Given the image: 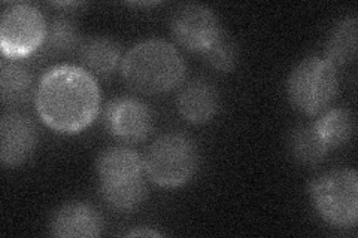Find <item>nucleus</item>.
Wrapping results in <instances>:
<instances>
[{
    "label": "nucleus",
    "mask_w": 358,
    "mask_h": 238,
    "mask_svg": "<svg viewBox=\"0 0 358 238\" xmlns=\"http://www.w3.org/2000/svg\"><path fill=\"white\" fill-rule=\"evenodd\" d=\"M35 103L45 126L60 134H76L96 119L100 88L87 69L60 64L42 76Z\"/></svg>",
    "instance_id": "nucleus-1"
},
{
    "label": "nucleus",
    "mask_w": 358,
    "mask_h": 238,
    "mask_svg": "<svg viewBox=\"0 0 358 238\" xmlns=\"http://www.w3.org/2000/svg\"><path fill=\"white\" fill-rule=\"evenodd\" d=\"M185 61L172 43L148 39L134 45L126 54L121 72L134 91L147 96L169 93L182 84Z\"/></svg>",
    "instance_id": "nucleus-2"
},
{
    "label": "nucleus",
    "mask_w": 358,
    "mask_h": 238,
    "mask_svg": "<svg viewBox=\"0 0 358 238\" xmlns=\"http://www.w3.org/2000/svg\"><path fill=\"white\" fill-rule=\"evenodd\" d=\"M287 91L297 110L309 117L320 115L329 109L339 91L336 66L322 57H308L291 72Z\"/></svg>",
    "instance_id": "nucleus-3"
},
{
    "label": "nucleus",
    "mask_w": 358,
    "mask_h": 238,
    "mask_svg": "<svg viewBox=\"0 0 358 238\" xmlns=\"http://www.w3.org/2000/svg\"><path fill=\"white\" fill-rule=\"evenodd\" d=\"M145 173L163 188H179L197 172L199 151L193 139L182 133H169L157 139L143 158Z\"/></svg>",
    "instance_id": "nucleus-4"
},
{
    "label": "nucleus",
    "mask_w": 358,
    "mask_h": 238,
    "mask_svg": "<svg viewBox=\"0 0 358 238\" xmlns=\"http://www.w3.org/2000/svg\"><path fill=\"white\" fill-rule=\"evenodd\" d=\"M312 204L334 228H354L358 218V176L352 168H336L313 180Z\"/></svg>",
    "instance_id": "nucleus-5"
},
{
    "label": "nucleus",
    "mask_w": 358,
    "mask_h": 238,
    "mask_svg": "<svg viewBox=\"0 0 358 238\" xmlns=\"http://www.w3.org/2000/svg\"><path fill=\"white\" fill-rule=\"evenodd\" d=\"M47 22L41 10L30 3H14L0 18V48L6 59H22L42 47Z\"/></svg>",
    "instance_id": "nucleus-6"
},
{
    "label": "nucleus",
    "mask_w": 358,
    "mask_h": 238,
    "mask_svg": "<svg viewBox=\"0 0 358 238\" xmlns=\"http://www.w3.org/2000/svg\"><path fill=\"white\" fill-rule=\"evenodd\" d=\"M222 33L217 14L205 5H182L172 17V35L188 51L203 54Z\"/></svg>",
    "instance_id": "nucleus-7"
},
{
    "label": "nucleus",
    "mask_w": 358,
    "mask_h": 238,
    "mask_svg": "<svg viewBox=\"0 0 358 238\" xmlns=\"http://www.w3.org/2000/svg\"><path fill=\"white\" fill-rule=\"evenodd\" d=\"M108 131L118 140L136 143L145 140L152 130V115L147 105L133 97L112 100L105 112Z\"/></svg>",
    "instance_id": "nucleus-8"
},
{
    "label": "nucleus",
    "mask_w": 358,
    "mask_h": 238,
    "mask_svg": "<svg viewBox=\"0 0 358 238\" xmlns=\"http://www.w3.org/2000/svg\"><path fill=\"white\" fill-rule=\"evenodd\" d=\"M38 146V130L22 113H8L0 121V160L5 167L24 164Z\"/></svg>",
    "instance_id": "nucleus-9"
},
{
    "label": "nucleus",
    "mask_w": 358,
    "mask_h": 238,
    "mask_svg": "<svg viewBox=\"0 0 358 238\" xmlns=\"http://www.w3.org/2000/svg\"><path fill=\"white\" fill-rule=\"evenodd\" d=\"M100 213L87 202L72 201L52 214L50 232L59 238H93L102 234Z\"/></svg>",
    "instance_id": "nucleus-10"
},
{
    "label": "nucleus",
    "mask_w": 358,
    "mask_h": 238,
    "mask_svg": "<svg viewBox=\"0 0 358 238\" xmlns=\"http://www.w3.org/2000/svg\"><path fill=\"white\" fill-rule=\"evenodd\" d=\"M176 106L182 118L188 122L206 124L217 117L220 96L210 82L205 79H194L179 91Z\"/></svg>",
    "instance_id": "nucleus-11"
},
{
    "label": "nucleus",
    "mask_w": 358,
    "mask_h": 238,
    "mask_svg": "<svg viewBox=\"0 0 358 238\" xmlns=\"http://www.w3.org/2000/svg\"><path fill=\"white\" fill-rule=\"evenodd\" d=\"M96 170L100 184L124 182L143 177V158L127 146H114L99 155Z\"/></svg>",
    "instance_id": "nucleus-12"
},
{
    "label": "nucleus",
    "mask_w": 358,
    "mask_h": 238,
    "mask_svg": "<svg viewBox=\"0 0 358 238\" xmlns=\"http://www.w3.org/2000/svg\"><path fill=\"white\" fill-rule=\"evenodd\" d=\"M80 57L87 70L100 76H108L118 67L121 48L114 39L108 36H93L81 42Z\"/></svg>",
    "instance_id": "nucleus-13"
},
{
    "label": "nucleus",
    "mask_w": 358,
    "mask_h": 238,
    "mask_svg": "<svg viewBox=\"0 0 358 238\" xmlns=\"http://www.w3.org/2000/svg\"><path fill=\"white\" fill-rule=\"evenodd\" d=\"M33 96V77L15 59L3 57L0 64V98L5 105L17 106Z\"/></svg>",
    "instance_id": "nucleus-14"
},
{
    "label": "nucleus",
    "mask_w": 358,
    "mask_h": 238,
    "mask_svg": "<svg viewBox=\"0 0 358 238\" xmlns=\"http://www.w3.org/2000/svg\"><path fill=\"white\" fill-rule=\"evenodd\" d=\"M313 126L329 149H336L350 143L355 130L352 113L342 107L322 112L321 118Z\"/></svg>",
    "instance_id": "nucleus-15"
},
{
    "label": "nucleus",
    "mask_w": 358,
    "mask_h": 238,
    "mask_svg": "<svg viewBox=\"0 0 358 238\" xmlns=\"http://www.w3.org/2000/svg\"><path fill=\"white\" fill-rule=\"evenodd\" d=\"M357 18L346 17L336 24L327 42V60L333 66H345L357 59Z\"/></svg>",
    "instance_id": "nucleus-16"
},
{
    "label": "nucleus",
    "mask_w": 358,
    "mask_h": 238,
    "mask_svg": "<svg viewBox=\"0 0 358 238\" xmlns=\"http://www.w3.org/2000/svg\"><path fill=\"white\" fill-rule=\"evenodd\" d=\"M148 194L143 177L124 180V182L100 184V195L110 209L130 211L139 207Z\"/></svg>",
    "instance_id": "nucleus-17"
},
{
    "label": "nucleus",
    "mask_w": 358,
    "mask_h": 238,
    "mask_svg": "<svg viewBox=\"0 0 358 238\" xmlns=\"http://www.w3.org/2000/svg\"><path fill=\"white\" fill-rule=\"evenodd\" d=\"M289 151L300 164L317 165L330 151L313 124L296 128L289 135Z\"/></svg>",
    "instance_id": "nucleus-18"
},
{
    "label": "nucleus",
    "mask_w": 358,
    "mask_h": 238,
    "mask_svg": "<svg viewBox=\"0 0 358 238\" xmlns=\"http://www.w3.org/2000/svg\"><path fill=\"white\" fill-rule=\"evenodd\" d=\"M45 47L54 54H67L73 50H80V33L75 22L66 15H59L51 20L47 26V36H45Z\"/></svg>",
    "instance_id": "nucleus-19"
},
{
    "label": "nucleus",
    "mask_w": 358,
    "mask_h": 238,
    "mask_svg": "<svg viewBox=\"0 0 358 238\" xmlns=\"http://www.w3.org/2000/svg\"><path fill=\"white\" fill-rule=\"evenodd\" d=\"M201 55L210 67L224 73L231 72L239 61L238 45L226 31Z\"/></svg>",
    "instance_id": "nucleus-20"
},
{
    "label": "nucleus",
    "mask_w": 358,
    "mask_h": 238,
    "mask_svg": "<svg viewBox=\"0 0 358 238\" xmlns=\"http://www.w3.org/2000/svg\"><path fill=\"white\" fill-rule=\"evenodd\" d=\"M127 237H162V234L155 230H133Z\"/></svg>",
    "instance_id": "nucleus-21"
}]
</instances>
